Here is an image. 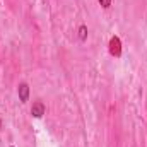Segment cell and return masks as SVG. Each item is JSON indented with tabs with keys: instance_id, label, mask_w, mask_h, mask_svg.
Returning a JSON list of instances; mask_svg holds the SVG:
<instances>
[{
	"instance_id": "1",
	"label": "cell",
	"mask_w": 147,
	"mask_h": 147,
	"mask_svg": "<svg viewBox=\"0 0 147 147\" xmlns=\"http://www.w3.org/2000/svg\"><path fill=\"white\" fill-rule=\"evenodd\" d=\"M110 53L113 57H121V41L118 36H113L110 39Z\"/></svg>"
},
{
	"instance_id": "2",
	"label": "cell",
	"mask_w": 147,
	"mask_h": 147,
	"mask_svg": "<svg viewBox=\"0 0 147 147\" xmlns=\"http://www.w3.org/2000/svg\"><path fill=\"white\" fill-rule=\"evenodd\" d=\"M17 94H19V99L21 103H26L29 99V86L26 82H21L19 87H17Z\"/></svg>"
},
{
	"instance_id": "3",
	"label": "cell",
	"mask_w": 147,
	"mask_h": 147,
	"mask_svg": "<svg viewBox=\"0 0 147 147\" xmlns=\"http://www.w3.org/2000/svg\"><path fill=\"white\" fill-rule=\"evenodd\" d=\"M45 111H46L45 105H43L41 101H38V103H34V105H33V108H31V115H33L34 118H41V116L45 115Z\"/></svg>"
},
{
	"instance_id": "4",
	"label": "cell",
	"mask_w": 147,
	"mask_h": 147,
	"mask_svg": "<svg viewBox=\"0 0 147 147\" xmlns=\"http://www.w3.org/2000/svg\"><path fill=\"white\" fill-rule=\"evenodd\" d=\"M86 38H87V26L82 24V26L79 28V39H80V41H86Z\"/></svg>"
},
{
	"instance_id": "5",
	"label": "cell",
	"mask_w": 147,
	"mask_h": 147,
	"mask_svg": "<svg viewBox=\"0 0 147 147\" xmlns=\"http://www.w3.org/2000/svg\"><path fill=\"white\" fill-rule=\"evenodd\" d=\"M98 2H99V3H101L105 9H108V7L111 5V0H98Z\"/></svg>"
},
{
	"instance_id": "6",
	"label": "cell",
	"mask_w": 147,
	"mask_h": 147,
	"mask_svg": "<svg viewBox=\"0 0 147 147\" xmlns=\"http://www.w3.org/2000/svg\"><path fill=\"white\" fill-rule=\"evenodd\" d=\"M0 128H2V121H0Z\"/></svg>"
},
{
	"instance_id": "7",
	"label": "cell",
	"mask_w": 147,
	"mask_h": 147,
	"mask_svg": "<svg viewBox=\"0 0 147 147\" xmlns=\"http://www.w3.org/2000/svg\"><path fill=\"white\" fill-rule=\"evenodd\" d=\"M10 147H14V146H10Z\"/></svg>"
}]
</instances>
